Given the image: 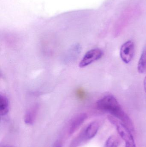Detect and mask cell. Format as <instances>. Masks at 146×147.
<instances>
[{
	"label": "cell",
	"mask_w": 146,
	"mask_h": 147,
	"mask_svg": "<svg viewBox=\"0 0 146 147\" xmlns=\"http://www.w3.org/2000/svg\"><path fill=\"white\" fill-rule=\"evenodd\" d=\"M97 106L100 110L108 112L112 116L119 119L128 127H133L131 119L117 99L112 95H107L100 98L97 102Z\"/></svg>",
	"instance_id": "1"
},
{
	"label": "cell",
	"mask_w": 146,
	"mask_h": 147,
	"mask_svg": "<svg viewBox=\"0 0 146 147\" xmlns=\"http://www.w3.org/2000/svg\"><path fill=\"white\" fill-rule=\"evenodd\" d=\"M110 121L116 126L120 136L126 142H135L128 127L120 120L112 116H109Z\"/></svg>",
	"instance_id": "2"
},
{
	"label": "cell",
	"mask_w": 146,
	"mask_h": 147,
	"mask_svg": "<svg viewBox=\"0 0 146 147\" xmlns=\"http://www.w3.org/2000/svg\"><path fill=\"white\" fill-rule=\"evenodd\" d=\"M103 50L99 48H94L87 51L80 62L79 66L81 68H85L99 59L103 55Z\"/></svg>",
	"instance_id": "3"
},
{
	"label": "cell",
	"mask_w": 146,
	"mask_h": 147,
	"mask_svg": "<svg viewBox=\"0 0 146 147\" xmlns=\"http://www.w3.org/2000/svg\"><path fill=\"white\" fill-rule=\"evenodd\" d=\"M135 53V45L132 40H128L121 46L120 49V57L121 60L126 64L132 61Z\"/></svg>",
	"instance_id": "4"
},
{
	"label": "cell",
	"mask_w": 146,
	"mask_h": 147,
	"mask_svg": "<svg viewBox=\"0 0 146 147\" xmlns=\"http://www.w3.org/2000/svg\"><path fill=\"white\" fill-rule=\"evenodd\" d=\"M87 118V115L85 113H80L76 115L71 120L69 126V133L73 134L83 124Z\"/></svg>",
	"instance_id": "5"
},
{
	"label": "cell",
	"mask_w": 146,
	"mask_h": 147,
	"mask_svg": "<svg viewBox=\"0 0 146 147\" xmlns=\"http://www.w3.org/2000/svg\"><path fill=\"white\" fill-rule=\"evenodd\" d=\"M38 109V105H35L27 110L24 118L25 123L26 124L31 125L34 123Z\"/></svg>",
	"instance_id": "6"
},
{
	"label": "cell",
	"mask_w": 146,
	"mask_h": 147,
	"mask_svg": "<svg viewBox=\"0 0 146 147\" xmlns=\"http://www.w3.org/2000/svg\"><path fill=\"white\" fill-rule=\"evenodd\" d=\"M99 127L98 122L94 121L88 125L85 129V136L87 140L92 139L97 134Z\"/></svg>",
	"instance_id": "7"
},
{
	"label": "cell",
	"mask_w": 146,
	"mask_h": 147,
	"mask_svg": "<svg viewBox=\"0 0 146 147\" xmlns=\"http://www.w3.org/2000/svg\"><path fill=\"white\" fill-rule=\"evenodd\" d=\"M9 111V102L7 98L4 95H0V115L5 116Z\"/></svg>",
	"instance_id": "8"
},
{
	"label": "cell",
	"mask_w": 146,
	"mask_h": 147,
	"mask_svg": "<svg viewBox=\"0 0 146 147\" xmlns=\"http://www.w3.org/2000/svg\"><path fill=\"white\" fill-rule=\"evenodd\" d=\"M138 72L143 74L146 72V47L142 51L138 64Z\"/></svg>",
	"instance_id": "9"
},
{
	"label": "cell",
	"mask_w": 146,
	"mask_h": 147,
	"mask_svg": "<svg viewBox=\"0 0 146 147\" xmlns=\"http://www.w3.org/2000/svg\"><path fill=\"white\" fill-rule=\"evenodd\" d=\"M119 143L118 138L116 136L112 135L107 139L104 147H118Z\"/></svg>",
	"instance_id": "10"
},
{
	"label": "cell",
	"mask_w": 146,
	"mask_h": 147,
	"mask_svg": "<svg viewBox=\"0 0 146 147\" xmlns=\"http://www.w3.org/2000/svg\"><path fill=\"white\" fill-rule=\"evenodd\" d=\"M125 147H136L135 142H126Z\"/></svg>",
	"instance_id": "11"
},
{
	"label": "cell",
	"mask_w": 146,
	"mask_h": 147,
	"mask_svg": "<svg viewBox=\"0 0 146 147\" xmlns=\"http://www.w3.org/2000/svg\"><path fill=\"white\" fill-rule=\"evenodd\" d=\"M53 147H62L61 145L59 142H57L54 145Z\"/></svg>",
	"instance_id": "12"
},
{
	"label": "cell",
	"mask_w": 146,
	"mask_h": 147,
	"mask_svg": "<svg viewBox=\"0 0 146 147\" xmlns=\"http://www.w3.org/2000/svg\"><path fill=\"white\" fill-rule=\"evenodd\" d=\"M144 85L145 92V93H146V76L145 78V80H144Z\"/></svg>",
	"instance_id": "13"
}]
</instances>
